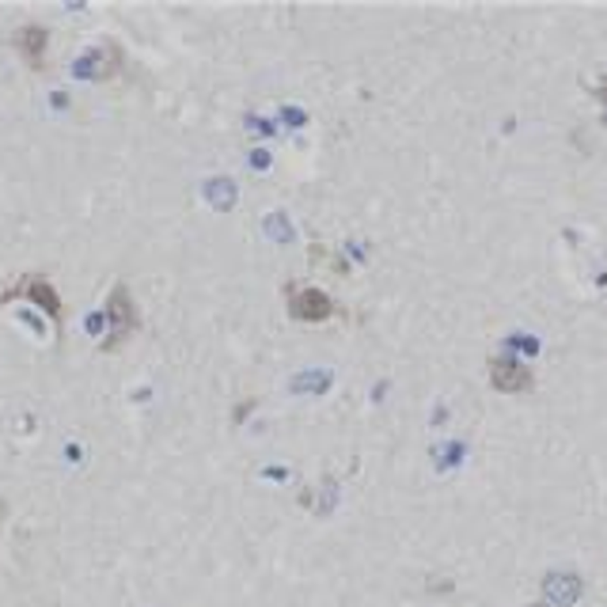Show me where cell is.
<instances>
[{
  "label": "cell",
  "instance_id": "obj_3",
  "mask_svg": "<svg viewBox=\"0 0 607 607\" xmlns=\"http://www.w3.org/2000/svg\"><path fill=\"white\" fill-rule=\"evenodd\" d=\"M334 312H339V304L315 285H300V289L289 293V315L296 323H327Z\"/></svg>",
  "mask_w": 607,
  "mask_h": 607
},
{
  "label": "cell",
  "instance_id": "obj_2",
  "mask_svg": "<svg viewBox=\"0 0 607 607\" xmlns=\"http://www.w3.org/2000/svg\"><path fill=\"white\" fill-rule=\"evenodd\" d=\"M107 323H110V339L103 342V349H118L129 334H137V327H141L137 304H133L126 285H114L110 296H107Z\"/></svg>",
  "mask_w": 607,
  "mask_h": 607
},
{
  "label": "cell",
  "instance_id": "obj_6",
  "mask_svg": "<svg viewBox=\"0 0 607 607\" xmlns=\"http://www.w3.org/2000/svg\"><path fill=\"white\" fill-rule=\"evenodd\" d=\"M593 95L600 99V103H607V80H600V84H596V88H593Z\"/></svg>",
  "mask_w": 607,
  "mask_h": 607
},
{
  "label": "cell",
  "instance_id": "obj_1",
  "mask_svg": "<svg viewBox=\"0 0 607 607\" xmlns=\"http://www.w3.org/2000/svg\"><path fill=\"white\" fill-rule=\"evenodd\" d=\"M4 304H12V300H27V304H35L39 312H46L54 323L61 327V315H65V304H61V296H57V289L49 285L42 274H23L20 281L12 285V289H4V296H0Z\"/></svg>",
  "mask_w": 607,
  "mask_h": 607
},
{
  "label": "cell",
  "instance_id": "obj_5",
  "mask_svg": "<svg viewBox=\"0 0 607 607\" xmlns=\"http://www.w3.org/2000/svg\"><path fill=\"white\" fill-rule=\"evenodd\" d=\"M12 46H15V54H20V61H27L31 69H42L46 54H49V31L42 23H23V27H15Z\"/></svg>",
  "mask_w": 607,
  "mask_h": 607
},
{
  "label": "cell",
  "instance_id": "obj_4",
  "mask_svg": "<svg viewBox=\"0 0 607 607\" xmlns=\"http://www.w3.org/2000/svg\"><path fill=\"white\" fill-rule=\"evenodd\" d=\"M490 383L505 395H524L535 387V373H532V365L516 361V357H497V361H490Z\"/></svg>",
  "mask_w": 607,
  "mask_h": 607
}]
</instances>
